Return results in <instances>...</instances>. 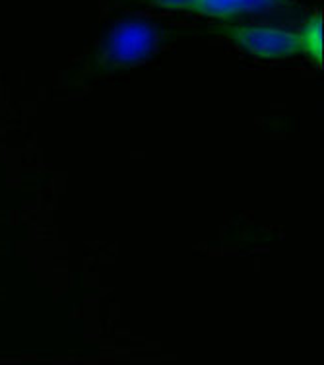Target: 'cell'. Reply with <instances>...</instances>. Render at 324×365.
Segmentation results:
<instances>
[{
	"instance_id": "cell-1",
	"label": "cell",
	"mask_w": 324,
	"mask_h": 365,
	"mask_svg": "<svg viewBox=\"0 0 324 365\" xmlns=\"http://www.w3.org/2000/svg\"><path fill=\"white\" fill-rule=\"evenodd\" d=\"M216 34L227 36L239 47L253 53L258 58H289L301 53V41L293 31L276 28H235V26H218Z\"/></svg>"
},
{
	"instance_id": "cell-2",
	"label": "cell",
	"mask_w": 324,
	"mask_h": 365,
	"mask_svg": "<svg viewBox=\"0 0 324 365\" xmlns=\"http://www.w3.org/2000/svg\"><path fill=\"white\" fill-rule=\"evenodd\" d=\"M157 47V31L146 24H125L111 34L105 47L107 63L130 66L146 61Z\"/></svg>"
},
{
	"instance_id": "cell-3",
	"label": "cell",
	"mask_w": 324,
	"mask_h": 365,
	"mask_svg": "<svg viewBox=\"0 0 324 365\" xmlns=\"http://www.w3.org/2000/svg\"><path fill=\"white\" fill-rule=\"evenodd\" d=\"M297 36L301 41V53H307L315 63L323 64V16H313Z\"/></svg>"
},
{
	"instance_id": "cell-4",
	"label": "cell",
	"mask_w": 324,
	"mask_h": 365,
	"mask_svg": "<svg viewBox=\"0 0 324 365\" xmlns=\"http://www.w3.org/2000/svg\"><path fill=\"white\" fill-rule=\"evenodd\" d=\"M194 12L214 18H235L241 14V0H198Z\"/></svg>"
},
{
	"instance_id": "cell-5",
	"label": "cell",
	"mask_w": 324,
	"mask_h": 365,
	"mask_svg": "<svg viewBox=\"0 0 324 365\" xmlns=\"http://www.w3.org/2000/svg\"><path fill=\"white\" fill-rule=\"evenodd\" d=\"M283 0H241V14L243 12H258V10H268L282 4Z\"/></svg>"
},
{
	"instance_id": "cell-6",
	"label": "cell",
	"mask_w": 324,
	"mask_h": 365,
	"mask_svg": "<svg viewBox=\"0 0 324 365\" xmlns=\"http://www.w3.org/2000/svg\"><path fill=\"white\" fill-rule=\"evenodd\" d=\"M152 4L163 8H175V10H197L198 0H148Z\"/></svg>"
}]
</instances>
